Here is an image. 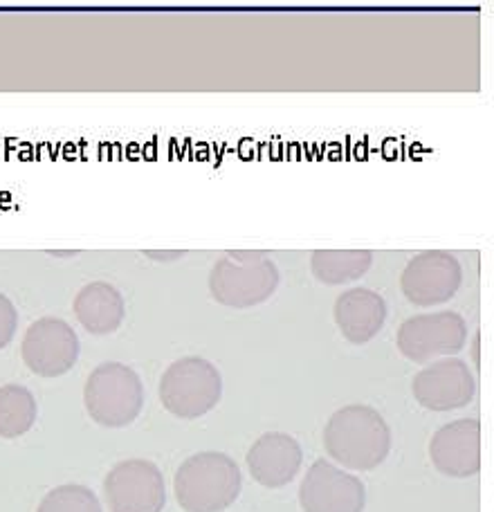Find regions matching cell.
<instances>
[{
    "label": "cell",
    "instance_id": "11",
    "mask_svg": "<svg viewBox=\"0 0 494 512\" xmlns=\"http://www.w3.org/2000/svg\"><path fill=\"white\" fill-rule=\"evenodd\" d=\"M411 391L420 407L429 411H452L470 405L477 393V380L463 360L443 358L418 371L411 382Z\"/></svg>",
    "mask_w": 494,
    "mask_h": 512
},
{
    "label": "cell",
    "instance_id": "9",
    "mask_svg": "<svg viewBox=\"0 0 494 512\" xmlns=\"http://www.w3.org/2000/svg\"><path fill=\"white\" fill-rule=\"evenodd\" d=\"M463 268L454 254L443 250L420 252L402 270L400 288L414 306H436L450 301L461 288Z\"/></svg>",
    "mask_w": 494,
    "mask_h": 512
},
{
    "label": "cell",
    "instance_id": "13",
    "mask_svg": "<svg viewBox=\"0 0 494 512\" xmlns=\"http://www.w3.org/2000/svg\"><path fill=\"white\" fill-rule=\"evenodd\" d=\"M245 461L256 483L265 488H283L299 474L304 450L292 436L270 432L250 447Z\"/></svg>",
    "mask_w": 494,
    "mask_h": 512
},
{
    "label": "cell",
    "instance_id": "7",
    "mask_svg": "<svg viewBox=\"0 0 494 512\" xmlns=\"http://www.w3.org/2000/svg\"><path fill=\"white\" fill-rule=\"evenodd\" d=\"M104 495L111 512H162L167 504L160 468L144 459L117 463L104 479Z\"/></svg>",
    "mask_w": 494,
    "mask_h": 512
},
{
    "label": "cell",
    "instance_id": "8",
    "mask_svg": "<svg viewBox=\"0 0 494 512\" xmlns=\"http://www.w3.org/2000/svg\"><path fill=\"white\" fill-rule=\"evenodd\" d=\"M27 369L41 378H59L79 360V337L59 317H41L27 328L21 344Z\"/></svg>",
    "mask_w": 494,
    "mask_h": 512
},
{
    "label": "cell",
    "instance_id": "12",
    "mask_svg": "<svg viewBox=\"0 0 494 512\" xmlns=\"http://www.w3.org/2000/svg\"><path fill=\"white\" fill-rule=\"evenodd\" d=\"M429 456L434 468L452 479H468L481 470V423L461 418L443 425L432 436Z\"/></svg>",
    "mask_w": 494,
    "mask_h": 512
},
{
    "label": "cell",
    "instance_id": "2",
    "mask_svg": "<svg viewBox=\"0 0 494 512\" xmlns=\"http://www.w3.org/2000/svg\"><path fill=\"white\" fill-rule=\"evenodd\" d=\"M243 474L223 452H200L180 465L173 492L187 512H223L241 495Z\"/></svg>",
    "mask_w": 494,
    "mask_h": 512
},
{
    "label": "cell",
    "instance_id": "5",
    "mask_svg": "<svg viewBox=\"0 0 494 512\" xmlns=\"http://www.w3.org/2000/svg\"><path fill=\"white\" fill-rule=\"evenodd\" d=\"M223 396V380L212 362L205 358H182L164 371L160 400L169 414L194 420L212 411Z\"/></svg>",
    "mask_w": 494,
    "mask_h": 512
},
{
    "label": "cell",
    "instance_id": "19",
    "mask_svg": "<svg viewBox=\"0 0 494 512\" xmlns=\"http://www.w3.org/2000/svg\"><path fill=\"white\" fill-rule=\"evenodd\" d=\"M18 328V313L12 299H7L3 292H0V349L14 340Z\"/></svg>",
    "mask_w": 494,
    "mask_h": 512
},
{
    "label": "cell",
    "instance_id": "4",
    "mask_svg": "<svg viewBox=\"0 0 494 512\" xmlns=\"http://www.w3.org/2000/svg\"><path fill=\"white\" fill-rule=\"evenodd\" d=\"M279 279L277 265L263 254L234 252L214 263L209 292L221 306L252 308L274 295Z\"/></svg>",
    "mask_w": 494,
    "mask_h": 512
},
{
    "label": "cell",
    "instance_id": "6",
    "mask_svg": "<svg viewBox=\"0 0 494 512\" xmlns=\"http://www.w3.org/2000/svg\"><path fill=\"white\" fill-rule=\"evenodd\" d=\"M465 342H468V324L452 310L409 317L398 328L396 337L398 351L416 364H427L443 355L452 358L463 349Z\"/></svg>",
    "mask_w": 494,
    "mask_h": 512
},
{
    "label": "cell",
    "instance_id": "3",
    "mask_svg": "<svg viewBox=\"0 0 494 512\" xmlns=\"http://www.w3.org/2000/svg\"><path fill=\"white\" fill-rule=\"evenodd\" d=\"M84 402L97 425L108 429L126 427L144 407L142 380L122 362H104L88 376Z\"/></svg>",
    "mask_w": 494,
    "mask_h": 512
},
{
    "label": "cell",
    "instance_id": "10",
    "mask_svg": "<svg viewBox=\"0 0 494 512\" xmlns=\"http://www.w3.org/2000/svg\"><path fill=\"white\" fill-rule=\"evenodd\" d=\"M299 504L304 512H364L367 490L358 477L319 459L301 481Z\"/></svg>",
    "mask_w": 494,
    "mask_h": 512
},
{
    "label": "cell",
    "instance_id": "20",
    "mask_svg": "<svg viewBox=\"0 0 494 512\" xmlns=\"http://www.w3.org/2000/svg\"><path fill=\"white\" fill-rule=\"evenodd\" d=\"M146 256H149V259H155V261H176V259H182V256H185V252H153V250H149V252H144Z\"/></svg>",
    "mask_w": 494,
    "mask_h": 512
},
{
    "label": "cell",
    "instance_id": "18",
    "mask_svg": "<svg viewBox=\"0 0 494 512\" xmlns=\"http://www.w3.org/2000/svg\"><path fill=\"white\" fill-rule=\"evenodd\" d=\"M36 512H102V504L86 486H59L43 497Z\"/></svg>",
    "mask_w": 494,
    "mask_h": 512
},
{
    "label": "cell",
    "instance_id": "16",
    "mask_svg": "<svg viewBox=\"0 0 494 512\" xmlns=\"http://www.w3.org/2000/svg\"><path fill=\"white\" fill-rule=\"evenodd\" d=\"M373 254L369 250H317L310 256V268L317 281L326 286L358 281L369 272Z\"/></svg>",
    "mask_w": 494,
    "mask_h": 512
},
{
    "label": "cell",
    "instance_id": "15",
    "mask_svg": "<svg viewBox=\"0 0 494 512\" xmlns=\"http://www.w3.org/2000/svg\"><path fill=\"white\" fill-rule=\"evenodd\" d=\"M75 315L90 335H111L126 315L122 292L106 281L88 283L75 299Z\"/></svg>",
    "mask_w": 494,
    "mask_h": 512
},
{
    "label": "cell",
    "instance_id": "14",
    "mask_svg": "<svg viewBox=\"0 0 494 512\" xmlns=\"http://www.w3.org/2000/svg\"><path fill=\"white\" fill-rule=\"evenodd\" d=\"M335 324L351 344H367L387 322V304L375 290L353 288L335 301Z\"/></svg>",
    "mask_w": 494,
    "mask_h": 512
},
{
    "label": "cell",
    "instance_id": "1",
    "mask_svg": "<svg viewBox=\"0 0 494 512\" xmlns=\"http://www.w3.org/2000/svg\"><path fill=\"white\" fill-rule=\"evenodd\" d=\"M324 447L342 468L375 470L391 452V429L373 407L349 405L337 409L326 423Z\"/></svg>",
    "mask_w": 494,
    "mask_h": 512
},
{
    "label": "cell",
    "instance_id": "17",
    "mask_svg": "<svg viewBox=\"0 0 494 512\" xmlns=\"http://www.w3.org/2000/svg\"><path fill=\"white\" fill-rule=\"evenodd\" d=\"M36 400L30 389L21 384L0 387V438H18L27 434L36 423Z\"/></svg>",
    "mask_w": 494,
    "mask_h": 512
}]
</instances>
